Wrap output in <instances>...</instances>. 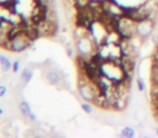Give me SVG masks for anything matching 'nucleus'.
Wrapping results in <instances>:
<instances>
[{"label": "nucleus", "mask_w": 158, "mask_h": 138, "mask_svg": "<svg viewBox=\"0 0 158 138\" xmlns=\"http://www.w3.org/2000/svg\"><path fill=\"white\" fill-rule=\"evenodd\" d=\"M33 41H34V39H31V38L27 35L25 29L23 28L22 30L19 31L12 39H10L9 41L1 44V48H2L3 50L10 51V52H13V53H22L31 45Z\"/></svg>", "instance_id": "nucleus-1"}, {"label": "nucleus", "mask_w": 158, "mask_h": 138, "mask_svg": "<svg viewBox=\"0 0 158 138\" xmlns=\"http://www.w3.org/2000/svg\"><path fill=\"white\" fill-rule=\"evenodd\" d=\"M75 46H76L77 54L81 55L84 57H88V58H92L98 51V44L90 35V33L87 36L79 39L75 40Z\"/></svg>", "instance_id": "nucleus-2"}, {"label": "nucleus", "mask_w": 158, "mask_h": 138, "mask_svg": "<svg viewBox=\"0 0 158 138\" xmlns=\"http://www.w3.org/2000/svg\"><path fill=\"white\" fill-rule=\"evenodd\" d=\"M136 21L132 20L131 18L127 15H123L121 18H117L115 22V29L121 35L123 38H133L136 36Z\"/></svg>", "instance_id": "nucleus-3"}, {"label": "nucleus", "mask_w": 158, "mask_h": 138, "mask_svg": "<svg viewBox=\"0 0 158 138\" xmlns=\"http://www.w3.org/2000/svg\"><path fill=\"white\" fill-rule=\"evenodd\" d=\"M108 31L110 30L106 27V24L101 20L93 21L90 26H89V33L92 36V38L97 42L98 45H101V44L104 43Z\"/></svg>", "instance_id": "nucleus-4"}, {"label": "nucleus", "mask_w": 158, "mask_h": 138, "mask_svg": "<svg viewBox=\"0 0 158 138\" xmlns=\"http://www.w3.org/2000/svg\"><path fill=\"white\" fill-rule=\"evenodd\" d=\"M154 27H155V21L149 20V18L139 21L136 23V29H135L136 36L143 40L147 39L149 36L153 35Z\"/></svg>", "instance_id": "nucleus-5"}, {"label": "nucleus", "mask_w": 158, "mask_h": 138, "mask_svg": "<svg viewBox=\"0 0 158 138\" xmlns=\"http://www.w3.org/2000/svg\"><path fill=\"white\" fill-rule=\"evenodd\" d=\"M19 109H20L21 113H22V116L24 118H28L31 122H36L37 121V116L33 113L31 106H29V104L26 101H22L19 104Z\"/></svg>", "instance_id": "nucleus-6"}, {"label": "nucleus", "mask_w": 158, "mask_h": 138, "mask_svg": "<svg viewBox=\"0 0 158 138\" xmlns=\"http://www.w3.org/2000/svg\"><path fill=\"white\" fill-rule=\"evenodd\" d=\"M34 75V70L33 68H31L29 66H25V68L21 73V82L23 83V85H26L31 82V78Z\"/></svg>", "instance_id": "nucleus-7"}, {"label": "nucleus", "mask_w": 158, "mask_h": 138, "mask_svg": "<svg viewBox=\"0 0 158 138\" xmlns=\"http://www.w3.org/2000/svg\"><path fill=\"white\" fill-rule=\"evenodd\" d=\"M0 64H1V68H2L3 73H9L13 67V63L10 59V57L6 56L3 53L0 55Z\"/></svg>", "instance_id": "nucleus-8"}, {"label": "nucleus", "mask_w": 158, "mask_h": 138, "mask_svg": "<svg viewBox=\"0 0 158 138\" xmlns=\"http://www.w3.org/2000/svg\"><path fill=\"white\" fill-rule=\"evenodd\" d=\"M136 133H135V128L133 126H130V125H127L123 128L121 131V136L126 138H133L135 137Z\"/></svg>", "instance_id": "nucleus-9"}, {"label": "nucleus", "mask_w": 158, "mask_h": 138, "mask_svg": "<svg viewBox=\"0 0 158 138\" xmlns=\"http://www.w3.org/2000/svg\"><path fill=\"white\" fill-rule=\"evenodd\" d=\"M80 106H81V109L84 110L86 113H88V114H92L93 113V106L91 105L89 101H82Z\"/></svg>", "instance_id": "nucleus-10"}, {"label": "nucleus", "mask_w": 158, "mask_h": 138, "mask_svg": "<svg viewBox=\"0 0 158 138\" xmlns=\"http://www.w3.org/2000/svg\"><path fill=\"white\" fill-rule=\"evenodd\" d=\"M136 89H138L139 92H145V90H146V85H145V82L144 80L142 79L141 77H138L136 78Z\"/></svg>", "instance_id": "nucleus-11"}, {"label": "nucleus", "mask_w": 158, "mask_h": 138, "mask_svg": "<svg viewBox=\"0 0 158 138\" xmlns=\"http://www.w3.org/2000/svg\"><path fill=\"white\" fill-rule=\"evenodd\" d=\"M65 50H66V54H67V56H69V57L74 56L75 50H74V46H73L72 44H70V43L65 44Z\"/></svg>", "instance_id": "nucleus-12"}, {"label": "nucleus", "mask_w": 158, "mask_h": 138, "mask_svg": "<svg viewBox=\"0 0 158 138\" xmlns=\"http://www.w3.org/2000/svg\"><path fill=\"white\" fill-rule=\"evenodd\" d=\"M21 70V61H19V59H16L15 61L13 63V67H12V71H13L14 73H19V71Z\"/></svg>", "instance_id": "nucleus-13"}, {"label": "nucleus", "mask_w": 158, "mask_h": 138, "mask_svg": "<svg viewBox=\"0 0 158 138\" xmlns=\"http://www.w3.org/2000/svg\"><path fill=\"white\" fill-rule=\"evenodd\" d=\"M7 91H8V89H7V86H6V84L5 83H1V85H0V96L5 97Z\"/></svg>", "instance_id": "nucleus-14"}, {"label": "nucleus", "mask_w": 158, "mask_h": 138, "mask_svg": "<svg viewBox=\"0 0 158 138\" xmlns=\"http://www.w3.org/2000/svg\"><path fill=\"white\" fill-rule=\"evenodd\" d=\"M155 133H156V135L158 136V128H157V127H155Z\"/></svg>", "instance_id": "nucleus-15"}]
</instances>
